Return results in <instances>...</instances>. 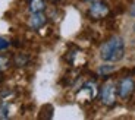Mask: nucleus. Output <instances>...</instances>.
Here are the masks:
<instances>
[{
	"instance_id": "nucleus-2",
	"label": "nucleus",
	"mask_w": 135,
	"mask_h": 120,
	"mask_svg": "<svg viewBox=\"0 0 135 120\" xmlns=\"http://www.w3.org/2000/svg\"><path fill=\"white\" fill-rule=\"evenodd\" d=\"M101 101L106 106H113L116 101V88L113 82H107L101 89Z\"/></svg>"
},
{
	"instance_id": "nucleus-4",
	"label": "nucleus",
	"mask_w": 135,
	"mask_h": 120,
	"mask_svg": "<svg viewBox=\"0 0 135 120\" xmlns=\"http://www.w3.org/2000/svg\"><path fill=\"white\" fill-rule=\"evenodd\" d=\"M134 81L131 78H125V79H122L119 82V88H118V94L119 97L122 98H128L131 95V92L134 91Z\"/></svg>"
},
{
	"instance_id": "nucleus-11",
	"label": "nucleus",
	"mask_w": 135,
	"mask_h": 120,
	"mask_svg": "<svg viewBox=\"0 0 135 120\" xmlns=\"http://www.w3.org/2000/svg\"><path fill=\"white\" fill-rule=\"evenodd\" d=\"M15 62H16L18 66H24L25 62H27V57H22V56H18L16 59H15Z\"/></svg>"
},
{
	"instance_id": "nucleus-7",
	"label": "nucleus",
	"mask_w": 135,
	"mask_h": 120,
	"mask_svg": "<svg viewBox=\"0 0 135 120\" xmlns=\"http://www.w3.org/2000/svg\"><path fill=\"white\" fill-rule=\"evenodd\" d=\"M9 67V57L6 56H0V72H3Z\"/></svg>"
},
{
	"instance_id": "nucleus-5",
	"label": "nucleus",
	"mask_w": 135,
	"mask_h": 120,
	"mask_svg": "<svg viewBox=\"0 0 135 120\" xmlns=\"http://www.w3.org/2000/svg\"><path fill=\"white\" fill-rule=\"evenodd\" d=\"M44 23H46V16H44L41 12H35V13L30 18V27L34 28V29L41 28Z\"/></svg>"
},
{
	"instance_id": "nucleus-1",
	"label": "nucleus",
	"mask_w": 135,
	"mask_h": 120,
	"mask_svg": "<svg viewBox=\"0 0 135 120\" xmlns=\"http://www.w3.org/2000/svg\"><path fill=\"white\" fill-rule=\"evenodd\" d=\"M123 53H125V44L118 35L112 37L100 47V57L106 62H118L123 57Z\"/></svg>"
},
{
	"instance_id": "nucleus-10",
	"label": "nucleus",
	"mask_w": 135,
	"mask_h": 120,
	"mask_svg": "<svg viewBox=\"0 0 135 120\" xmlns=\"http://www.w3.org/2000/svg\"><path fill=\"white\" fill-rule=\"evenodd\" d=\"M9 41L4 40V38H0V50H6L7 47H9Z\"/></svg>"
},
{
	"instance_id": "nucleus-12",
	"label": "nucleus",
	"mask_w": 135,
	"mask_h": 120,
	"mask_svg": "<svg viewBox=\"0 0 135 120\" xmlns=\"http://www.w3.org/2000/svg\"><path fill=\"white\" fill-rule=\"evenodd\" d=\"M131 15H132V16H135V3L132 4V9H131Z\"/></svg>"
},
{
	"instance_id": "nucleus-3",
	"label": "nucleus",
	"mask_w": 135,
	"mask_h": 120,
	"mask_svg": "<svg viewBox=\"0 0 135 120\" xmlns=\"http://www.w3.org/2000/svg\"><path fill=\"white\" fill-rule=\"evenodd\" d=\"M107 13H109V7L103 2H94L90 7V10H88V15L93 19H101V18L107 16Z\"/></svg>"
},
{
	"instance_id": "nucleus-13",
	"label": "nucleus",
	"mask_w": 135,
	"mask_h": 120,
	"mask_svg": "<svg viewBox=\"0 0 135 120\" xmlns=\"http://www.w3.org/2000/svg\"><path fill=\"white\" fill-rule=\"evenodd\" d=\"M88 2H95V0H88Z\"/></svg>"
},
{
	"instance_id": "nucleus-9",
	"label": "nucleus",
	"mask_w": 135,
	"mask_h": 120,
	"mask_svg": "<svg viewBox=\"0 0 135 120\" xmlns=\"http://www.w3.org/2000/svg\"><path fill=\"white\" fill-rule=\"evenodd\" d=\"M7 117H9V110L6 104H3L0 106V119H7Z\"/></svg>"
},
{
	"instance_id": "nucleus-6",
	"label": "nucleus",
	"mask_w": 135,
	"mask_h": 120,
	"mask_svg": "<svg viewBox=\"0 0 135 120\" xmlns=\"http://www.w3.org/2000/svg\"><path fill=\"white\" fill-rule=\"evenodd\" d=\"M44 7H46V4H44L43 0H31L30 2V10L32 13H35V12H43Z\"/></svg>"
},
{
	"instance_id": "nucleus-8",
	"label": "nucleus",
	"mask_w": 135,
	"mask_h": 120,
	"mask_svg": "<svg viewBox=\"0 0 135 120\" xmlns=\"http://www.w3.org/2000/svg\"><path fill=\"white\" fill-rule=\"evenodd\" d=\"M113 70H115V66H101L100 69H98V73L107 75V73H110V72H113Z\"/></svg>"
}]
</instances>
